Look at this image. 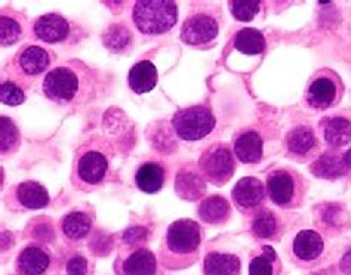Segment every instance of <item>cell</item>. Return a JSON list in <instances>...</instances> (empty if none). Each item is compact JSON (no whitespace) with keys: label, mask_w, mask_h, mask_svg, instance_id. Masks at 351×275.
Segmentation results:
<instances>
[{"label":"cell","mask_w":351,"mask_h":275,"mask_svg":"<svg viewBox=\"0 0 351 275\" xmlns=\"http://www.w3.org/2000/svg\"><path fill=\"white\" fill-rule=\"evenodd\" d=\"M0 136H2V155L6 157V155H12L14 153L18 151L21 145V135H20V129H18L16 125L14 123L12 118L9 117H2L0 118Z\"/></svg>","instance_id":"30"},{"label":"cell","mask_w":351,"mask_h":275,"mask_svg":"<svg viewBox=\"0 0 351 275\" xmlns=\"http://www.w3.org/2000/svg\"><path fill=\"white\" fill-rule=\"evenodd\" d=\"M197 213L202 222L221 226L227 224L230 216H232V206L223 196H209L200 203Z\"/></svg>","instance_id":"21"},{"label":"cell","mask_w":351,"mask_h":275,"mask_svg":"<svg viewBox=\"0 0 351 275\" xmlns=\"http://www.w3.org/2000/svg\"><path fill=\"white\" fill-rule=\"evenodd\" d=\"M175 191L181 198L189 201H196L205 196L206 181L196 164L189 163L178 170L175 178Z\"/></svg>","instance_id":"14"},{"label":"cell","mask_w":351,"mask_h":275,"mask_svg":"<svg viewBox=\"0 0 351 275\" xmlns=\"http://www.w3.org/2000/svg\"><path fill=\"white\" fill-rule=\"evenodd\" d=\"M234 157L243 164H258L264 155V142L256 131L240 132L233 141Z\"/></svg>","instance_id":"17"},{"label":"cell","mask_w":351,"mask_h":275,"mask_svg":"<svg viewBox=\"0 0 351 275\" xmlns=\"http://www.w3.org/2000/svg\"><path fill=\"white\" fill-rule=\"evenodd\" d=\"M293 254L301 262H314L317 261L323 250H325V243L319 233L311 231V229H304L300 231L293 240Z\"/></svg>","instance_id":"22"},{"label":"cell","mask_w":351,"mask_h":275,"mask_svg":"<svg viewBox=\"0 0 351 275\" xmlns=\"http://www.w3.org/2000/svg\"><path fill=\"white\" fill-rule=\"evenodd\" d=\"M89 272V262L82 254H75L66 263V274L67 275H88Z\"/></svg>","instance_id":"36"},{"label":"cell","mask_w":351,"mask_h":275,"mask_svg":"<svg viewBox=\"0 0 351 275\" xmlns=\"http://www.w3.org/2000/svg\"><path fill=\"white\" fill-rule=\"evenodd\" d=\"M16 201L24 209L38 210L49 205V192L42 183L36 181H24L15 188Z\"/></svg>","instance_id":"24"},{"label":"cell","mask_w":351,"mask_h":275,"mask_svg":"<svg viewBox=\"0 0 351 275\" xmlns=\"http://www.w3.org/2000/svg\"><path fill=\"white\" fill-rule=\"evenodd\" d=\"M114 271L117 275H156V256L150 249L136 247L125 256H119L114 263Z\"/></svg>","instance_id":"12"},{"label":"cell","mask_w":351,"mask_h":275,"mask_svg":"<svg viewBox=\"0 0 351 275\" xmlns=\"http://www.w3.org/2000/svg\"><path fill=\"white\" fill-rule=\"evenodd\" d=\"M310 172L316 178L328 181L346 176L348 168L344 161V153L334 148L325 151L310 164Z\"/></svg>","instance_id":"18"},{"label":"cell","mask_w":351,"mask_h":275,"mask_svg":"<svg viewBox=\"0 0 351 275\" xmlns=\"http://www.w3.org/2000/svg\"><path fill=\"white\" fill-rule=\"evenodd\" d=\"M319 131L329 148L341 150L351 144V120L344 116H328L322 118Z\"/></svg>","instance_id":"16"},{"label":"cell","mask_w":351,"mask_h":275,"mask_svg":"<svg viewBox=\"0 0 351 275\" xmlns=\"http://www.w3.org/2000/svg\"><path fill=\"white\" fill-rule=\"evenodd\" d=\"M215 116L205 105L182 108L172 117V127L182 141H200L215 127Z\"/></svg>","instance_id":"8"},{"label":"cell","mask_w":351,"mask_h":275,"mask_svg":"<svg viewBox=\"0 0 351 275\" xmlns=\"http://www.w3.org/2000/svg\"><path fill=\"white\" fill-rule=\"evenodd\" d=\"M282 262L271 246H263L261 254L249 263V275H280Z\"/></svg>","instance_id":"28"},{"label":"cell","mask_w":351,"mask_h":275,"mask_svg":"<svg viewBox=\"0 0 351 275\" xmlns=\"http://www.w3.org/2000/svg\"><path fill=\"white\" fill-rule=\"evenodd\" d=\"M251 231L254 237L261 238V240H274L280 234V221L273 210L261 209L255 213Z\"/></svg>","instance_id":"27"},{"label":"cell","mask_w":351,"mask_h":275,"mask_svg":"<svg viewBox=\"0 0 351 275\" xmlns=\"http://www.w3.org/2000/svg\"><path fill=\"white\" fill-rule=\"evenodd\" d=\"M219 34V23L208 12L191 14L182 24L181 40L193 48L205 49L215 43Z\"/></svg>","instance_id":"10"},{"label":"cell","mask_w":351,"mask_h":275,"mask_svg":"<svg viewBox=\"0 0 351 275\" xmlns=\"http://www.w3.org/2000/svg\"><path fill=\"white\" fill-rule=\"evenodd\" d=\"M341 212H344V209L335 205V203H326L325 206L322 207L320 212V218L322 221L325 222L326 226H332V228H339L343 219L346 221V215L341 216Z\"/></svg>","instance_id":"35"},{"label":"cell","mask_w":351,"mask_h":275,"mask_svg":"<svg viewBox=\"0 0 351 275\" xmlns=\"http://www.w3.org/2000/svg\"><path fill=\"white\" fill-rule=\"evenodd\" d=\"M344 161H346V166H347L348 170H350V169H351V148L344 153Z\"/></svg>","instance_id":"38"},{"label":"cell","mask_w":351,"mask_h":275,"mask_svg":"<svg viewBox=\"0 0 351 275\" xmlns=\"http://www.w3.org/2000/svg\"><path fill=\"white\" fill-rule=\"evenodd\" d=\"M228 6L237 21L247 23L252 21L260 12L261 2H256V0H247V2H245V0H233Z\"/></svg>","instance_id":"33"},{"label":"cell","mask_w":351,"mask_h":275,"mask_svg":"<svg viewBox=\"0 0 351 275\" xmlns=\"http://www.w3.org/2000/svg\"><path fill=\"white\" fill-rule=\"evenodd\" d=\"M33 31L45 43H64L71 36V24L60 14H45L34 21Z\"/></svg>","instance_id":"13"},{"label":"cell","mask_w":351,"mask_h":275,"mask_svg":"<svg viewBox=\"0 0 351 275\" xmlns=\"http://www.w3.org/2000/svg\"><path fill=\"white\" fill-rule=\"evenodd\" d=\"M145 237H147V231L144 228H129L123 233V240L126 244L129 246H134L138 244L140 241H145Z\"/></svg>","instance_id":"37"},{"label":"cell","mask_w":351,"mask_h":275,"mask_svg":"<svg viewBox=\"0 0 351 275\" xmlns=\"http://www.w3.org/2000/svg\"><path fill=\"white\" fill-rule=\"evenodd\" d=\"M14 62L23 76L38 77L49 68L51 57L46 49L36 44H27L15 55Z\"/></svg>","instance_id":"15"},{"label":"cell","mask_w":351,"mask_h":275,"mask_svg":"<svg viewBox=\"0 0 351 275\" xmlns=\"http://www.w3.org/2000/svg\"><path fill=\"white\" fill-rule=\"evenodd\" d=\"M203 272L205 275H239L240 259L232 253L210 252L205 256Z\"/></svg>","instance_id":"25"},{"label":"cell","mask_w":351,"mask_h":275,"mask_svg":"<svg viewBox=\"0 0 351 275\" xmlns=\"http://www.w3.org/2000/svg\"><path fill=\"white\" fill-rule=\"evenodd\" d=\"M0 101H2L5 105L16 107L24 103L25 94L23 88L18 86L15 81L12 80L2 81V86H0Z\"/></svg>","instance_id":"34"},{"label":"cell","mask_w":351,"mask_h":275,"mask_svg":"<svg viewBox=\"0 0 351 275\" xmlns=\"http://www.w3.org/2000/svg\"><path fill=\"white\" fill-rule=\"evenodd\" d=\"M267 48L265 38L256 29H242L234 36V49L245 55H261Z\"/></svg>","instance_id":"29"},{"label":"cell","mask_w":351,"mask_h":275,"mask_svg":"<svg viewBox=\"0 0 351 275\" xmlns=\"http://www.w3.org/2000/svg\"><path fill=\"white\" fill-rule=\"evenodd\" d=\"M23 34V24L14 15H0V42L2 46H12L20 40Z\"/></svg>","instance_id":"32"},{"label":"cell","mask_w":351,"mask_h":275,"mask_svg":"<svg viewBox=\"0 0 351 275\" xmlns=\"http://www.w3.org/2000/svg\"><path fill=\"white\" fill-rule=\"evenodd\" d=\"M166 169L157 161L143 163L135 172V185L145 194H156L165 187Z\"/></svg>","instance_id":"19"},{"label":"cell","mask_w":351,"mask_h":275,"mask_svg":"<svg viewBox=\"0 0 351 275\" xmlns=\"http://www.w3.org/2000/svg\"><path fill=\"white\" fill-rule=\"evenodd\" d=\"M92 218L85 212H71L62 218L61 229L64 237L70 241H79L86 238L92 229Z\"/></svg>","instance_id":"26"},{"label":"cell","mask_w":351,"mask_h":275,"mask_svg":"<svg viewBox=\"0 0 351 275\" xmlns=\"http://www.w3.org/2000/svg\"><path fill=\"white\" fill-rule=\"evenodd\" d=\"M197 168L205 181L214 187H224L236 172V161L232 148L223 142L209 145L200 154Z\"/></svg>","instance_id":"7"},{"label":"cell","mask_w":351,"mask_h":275,"mask_svg":"<svg viewBox=\"0 0 351 275\" xmlns=\"http://www.w3.org/2000/svg\"><path fill=\"white\" fill-rule=\"evenodd\" d=\"M101 73L82 61H69L45 76V96L61 107H82L94 99L99 90Z\"/></svg>","instance_id":"1"},{"label":"cell","mask_w":351,"mask_h":275,"mask_svg":"<svg viewBox=\"0 0 351 275\" xmlns=\"http://www.w3.org/2000/svg\"><path fill=\"white\" fill-rule=\"evenodd\" d=\"M110 173V159L107 154L97 148L82 150L73 166L71 181L79 189H95L107 181Z\"/></svg>","instance_id":"6"},{"label":"cell","mask_w":351,"mask_h":275,"mask_svg":"<svg viewBox=\"0 0 351 275\" xmlns=\"http://www.w3.org/2000/svg\"><path fill=\"white\" fill-rule=\"evenodd\" d=\"M132 20L143 34H165L178 21V6L172 0H138L132 8Z\"/></svg>","instance_id":"4"},{"label":"cell","mask_w":351,"mask_h":275,"mask_svg":"<svg viewBox=\"0 0 351 275\" xmlns=\"http://www.w3.org/2000/svg\"><path fill=\"white\" fill-rule=\"evenodd\" d=\"M103 39L108 49H112L113 52H120L125 51V48H129V44L132 42V34L129 31L128 25L116 24L108 27V30L104 33Z\"/></svg>","instance_id":"31"},{"label":"cell","mask_w":351,"mask_h":275,"mask_svg":"<svg viewBox=\"0 0 351 275\" xmlns=\"http://www.w3.org/2000/svg\"><path fill=\"white\" fill-rule=\"evenodd\" d=\"M202 238V228L196 221L178 219L172 222L159 247L160 263L172 271L191 267L199 258Z\"/></svg>","instance_id":"2"},{"label":"cell","mask_w":351,"mask_h":275,"mask_svg":"<svg viewBox=\"0 0 351 275\" xmlns=\"http://www.w3.org/2000/svg\"><path fill=\"white\" fill-rule=\"evenodd\" d=\"M157 79H159V75H157L156 66L152 61L147 60L136 62L135 66L129 70L128 75L129 88L138 95H143L153 90L157 85Z\"/></svg>","instance_id":"23"},{"label":"cell","mask_w":351,"mask_h":275,"mask_svg":"<svg viewBox=\"0 0 351 275\" xmlns=\"http://www.w3.org/2000/svg\"><path fill=\"white\" fill-rule=\"evenodd\" d=\"M265 188L267 196L277 207L291 210L306 203L310 185L298 170L280 168L267 175Z\"/></svg>","instance_id":"3"},{"label":"cell","mask_w":351,"mask_h":275,"mask_svg":"<svg viewBox=\"0 0 351 275\" xmlns=\"http://www.w3.org/2000/svg\"><path fill=\"white\" fill-rule=\"evenodd\" d=\"M344 81L337 71L332 68H320L310 77L304 99L311 109L326 112L339 105L344 98Z\"/></svg>","instance_id":"5"},{"label":"cell","mask_w":351,"mask_h":275,"mask_svg":"<svg viewBox=\"0 0 351 275\" xmlns=\"http://www.w3.org/2000/svg\"><path fill=\"white\" fill-rule=\"evenodd\" d=\"M283 150L286 157L297 163L314 161L320 154V141L311 126H295L286 133Z\"/></svg>","instance_id":"9"},{"label":"cell","mask_w":351,"mask_h":275,"mask_svg":"<svg viewBox=\"0 0 351 275\" xmlns=\"http://www.w3.org/2000/svg\"><path fill=\"white\" fill-rule=\"evenodd\" d=\"M49 265V253L39 246L25 247L16 258V270L21 275H43Z\"/></svg>","instance_id":"20"},{"label":"cell","mask_w":351,"mask_h":275,"mask_svg":"<svg viewBox=\"0 0 351 275\" xmlns=\"http://www.w3.org/2000/svg\"><path fill=\"white\" fill-rule=\"evenodd\" d=\"M267 197V188L255 176H245L236 182L232 191L233 205L242 213H252L260 210Z\"/></svg>","instance_id":"11"}]
</instances>
